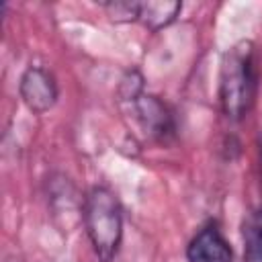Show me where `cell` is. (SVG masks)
<instances>
[{
    "instance_id": "1",
    "label": "cell",
    "mask_w": 262,
    "mask_h": 262,
    "mask_svg": "<svg viewBox=\"0 0 262 262\" xmlns=\"http://www.w3.org/2000/svg\"><path fill=\"white\" fill-rule=\"evenodd\" d=\"M258 51L252 41H239L223 53L219 72V102L223 113L239 121L254 106L258 94Z\"/></svg>"
},
{
    "instance_id": "6",
    "label": "cell",
    "mask_w": 262,
    "mask_h": 262,
    "mask_svg": "<svg viewBox=\"0 0 262 262\" xmlns=\"http://www.w3.org/2000/svg\"><path fill=\"white\" fill-rule=\"evenodd\" d=\"M180 10V2H139L137 20L149 31H160L174 23Z\"/></svg>"
},
{
    "instance_id": "7",
    "label": "cell",
    "mask_w": 262,
    "mask_h": 262,
    "mask_svg": "<svg viewBox=\"0 0 262 262\" xmlns=\"http://www.w3.org/2000/svg\"><path fill=\"white\" fill-rule=\"evenodd\" d=\"M244 262H262V205L244 221Z\"/></svg>"
},
{
    "instance_id": "4",
    "label": "cell",
    "mask_w": 262,
    "mask_h": 262,
    "mask_svg": "<svg viewBox=\"0 0 262 262\" xmlns=\"http://www.w3.org/2000/svg\"><path fill=\"white\" fill-rule=\"evenodd\" d=\"M18 92L27 108L33 113H45L57 100V84L53 74L39 66H31L23 74Z\"/></svg>"
},
{
    "instance_id": "3",
    "label": "cell",
    "mask_w": 262,
    "mask_h": 262,
    "mask_svg": "<svg viewBox=\"0 0 262 262\" xmlns=\"http://www.w3.org/2000/svg\"><path fill=\"white\" fill-rule=\"evenodd\" d=\"M127 104L131 106V113L135 115L137 123L145 131V135H149L151 139H158V141H168L170 137H174L176 127H174L172 113L158 96L141 94Z\"/></svg>"
},
{
    "instance_id": "5",
    "label": "cell",
    "mask_w": 262,
    "mask_h": 262,
    "mask_svg": "<svg viewBox=\"0 0 262 262\" xmlns=\"http://www.w3.org/2000/svg\"><path fill=\"white\" fill-rule=\"evenodd\" d=\"M188 262H231V248L215 223L205 225L186 248Z\"/></svg>"
},
{
    "instance_id": "9",
    "label": "cell",
    "mask_w": 262,
    "mask_h": 262,
    "mask_svg": "<svg viewBox=\"0 0 262 262\" xmlns=\"http://www.w3.org/2000/svg\"><path fill=\"white\" fill-rule=\"evenodd\" d=\"M104 8L108 10L113 20H137V10H139V2H111L104 4Z\"/></svg>"
},
{
    "instance_id": "2",
    "label": "cell",
    "mask_w": 262,
    "mask_h": 262,
    "mask_svg": "<svg viewBox=\"0 0 262 262\" xmlns=\"http://www.w3.org/2000/svg\"><path fill=\"white\" fill-rule=\"evenodd\" d=\"M82 219L96 258L113 262L123 237V215L115 194L104 186L90 188L82 205Z\"/></svg>"
},
{
    "instance_id": "8",
    "label": "cell",
    "mask_w": 262,
    "mask_h": 262,
    "mask_svg": "<svg viewBox=\"0 0 262 262\" xmlns=\"http://www.w3.org/2000/svg\"><path fill=\"white\" fill-rule=\"evenodd\" d=\"M141 94H143V78L137 70H129L121 80L119 96H121L123 102H131Z\"/></svg>"
}]
</instances>
